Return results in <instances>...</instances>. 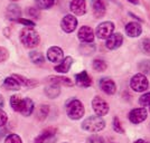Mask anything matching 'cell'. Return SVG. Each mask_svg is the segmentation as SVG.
Returning <instances> with one entry per match:
<instances>
[{
    "instance_id": "obj_1",
    "label": "cell",
    "mask_w": 150,
    "mask_h": 143,
    "mask_svg": "<svg viewBox=\"0 0 150 143\" xmlns=\"http://www.w3.org/2000/svg\"><path fill=\"white\" fill-rule=\"evenodd\" d=\"M19 38H20L21 44L27 48H35V47H37L39 42H40L38 32L35 29H33L31 27L24 28L20 31Z\"/></svg>"
},
{
    "instance_id": "obj_2",
    "label": "cell",
    "mask_w": 150,
    "mask_h": 143,
    "mask_svg": "<svg viewBox=\"0 0 150 143\" xmlns=\"http://www.w3.org/2000/svg\"><path fill=\"white\" fill-rule=\"evenodd\" d=\"M84 105L81 101L72 99L66 103V114L71 120H80L84 115Z\"/></svg>"
},
{
    "instance_id": "obj_3",
    "label": "cell",
    "mask_w": 150,
    "mask_h": 143,
    "mask_svg": "<svg viewBox=\"0 0 150 143\" xmlns=\"http://www.w3.org/2000/svg\"><path fill=\"white\" fill-rule=\"evenodd\" d=\"M83 130L91 132V133H98L105 128V121L102 118V116H90L85 118L82 123Z\"/></svg>"
},
{
    "instance_id": "obj_4",
    "label": "cell",
    "mask_w": 150,
    "mask_h": 143,
    "mask_svg": "<svg viewBox=\"0 0 150 143\" xmlns=\"http://www.w3.org/2000/svg\"><path fill=\"white\" fill-rule=\"evenodd\" d=\"M130 86L134 92H144L149 87V81L146 75L138 73L134 76H132L131 81H130Z\"/></svg>"
},
{
    "instance_id": "obj_5",
    "label": "cell",
    "mask_w": 150,
    "mask_h": 143,
    "mask_svg": "<svg viewBox=\"0 0 150 143\" xmlns=\"http://www.w3.org/2000/svg\"><path fill=\"white\" fill-rule=\"evenodd\" d=\"M114 31V24L111 21H104L96 27L95 35L100 39H106L109 36H111Z\"/></svg>"
},
{
    "instance_id": "obj_6",
    "label": "cell",
    "mask_w": 150,
    "mask_h": 143,
    "mask_svg": "<svg viewBox=\"0 0 150 143\" xmlns=\"http://www.w3.org/2000/svg\"><path fill=\"white\" fill-rule=\"evenodd\" d=\"M92 107L98 116H104L109 113V104L100 96H95L93 99Z\"/></svg>"
},
{
    "instance_id": "obj_7",
    "label": "cell",
    "mask_w": 150,
    "mask_h": 143,
    "mask_svg": "<svg viewBox=\"0 0 150 143\" xmlns=\"http://www.w3.org/2000/svg\"><path fill=\"white\" fill-rule=\"evenodd\" d=\"M148 116L147 110L144 107H138V108H133L131 112L129 113V120L133 124H140L142 123L144 120Z\"/></svg>"
},
{
    "instance_id": "obj_8",
    "label": "cell",
    "mask_w": 150,
    "mask_h": 143,
    "mask_svg": "<svg viewBox=\"0 0 150 143\" xmlns=\"http://www.w3.org/2000/svg\"><path fill=\"white\" fill-rule=\"evenodd\" d=\"M55 141H56V129L53 128L44 130L35 139V143H54Z\"/></svg>"
},
{
    "instance_id": "obj_9",
    "label": "cell",
    "mask_w": 150,
    "mask_h": 143,
    "mask_svg": "<svg viewBox=\"0 0 150 143\" xmlns=\"http://www.w3.org/2000/svg\"><path fill=\"white\" fill-rule=\"evenodd\" d=\"M123 44V36L120 32H113L111 36L106 38L105 46L108 49L114 50L118 49L119 47H121V45Z\"/></svg>"
},
{
    "instance_id": "obj_10",
    "label": "cell",
    "mask_w": 150,
    "mask_h": 143,
    "mask_svg": "<svg viewBox=\"0 0 150 143\" xmlns=\"http://www.w3.org/2000/svg\"><path fill=\"white\" fill-rule=\"evenodd\" d=\"M61 27L65 32H73L77 27V19L73 15H66L61 21Z\"/></svg>"
},
{
    "instance_id": "obj_11",
    "label": "cell",
    "mask_w": 150,
    "mask_h": 143,
    "mask_svg": "<svg viewBox=\"0 0 150 143\" xmlns=\"http://www.w3.org/2000/svg\"><path fill=\"white\" fill-rule=\"evenodd\" d=\"M77 37L82 43H93L94 40V31L88 26H83L80 28L77 32Z\"/></svg>"
},
{
    "instance_id": "obj_12",
    "label": "cell",
    "mask_w": 150,
    "mask_h": 143,
    "mask_svg": "<svg viewBox=\"0 0 150 143\" xmlns=\"http://www.w3.org/2000/svg\"><path fill=\"white\" fill-rule=\"evenodd\" d=\"M47 59L52 63H59L62 62V59L64 58V53H63L62 48L57 47V46H52L50 48L47 50Z\"/></svg>"
},
{
    "instance_id": "obj_13",
    "label": "cell",
    "mask_w": 150,
    "mask_h": 143,
    "mask_svg": "<svg viewBox=\"0 0 150 143\" xmlns=\"http://www.w3.org/2000/svg\"><path fill=\"white\" fill-rule=\"evenodd\" d=\"M100 88L108 95H113L117 91V85L113 80L109 77H103L100 80Z\"/></svg>"
},
{
    "instance_id": "obj_14",
    "label": "cell",
    "mask_w": 150,
    "mask_h": 143,
    "mask_svg": "<svg viewBox=\"0 0 150 143\" xmlns=\"http://www.w3.org/2000/svg\"><path fill=\"white\" fill-rule=\"evenodd\" d=\"M71 11L76 16H83L86 13V2L85 0H72L71 5Z\"/></svg>"
},
{
    "instance_id": "obj_15",
    "label": "cell",
    "mask_w": 150,
    "mask_h": 143,
    "mask_svg": "<svg viewBox=\"0 0 150 143\" xmlns=\"http://www.w3.org/2000/svg\"><path fill=\"white\" fill-rule=\"evenodd\" d=\"M75 83L77 86L81 87H90L92 85V80L88 74V72L83 70L81 73L75 75Z\"/></svg>"
},
{
    "instance_id": "obj_16",
    "label": "cell",
    "mask_w": 150,
    "mask_h": 143,
    "mask_svg": "<svg viewBox=\"0 0 150 143\" xmlns=\"http://www.w3.org/2000/svg\"><path fill=\"white\" fill-rule=\"evenodd\" d=\"M92 9L95 15V17L101 18L105 15L106 4L104 0H92Z\"/></svg>"
},
{
    "instance_id": "obj_17",
    "label": "cell",
    "mask_w": 150,
    "mask_h": 143,
    "mask_svg": "<svg viewBox=\"0 0 150 143\" xmlns=\"http://www.w3.org/2000/svg\"><path fill=\"white\" fill-rule=\"evenodd\" d=\"M125 32H127V35L129 37H139L141 35V32H142V27H141L140 24L132 21V23L127 24V26H125Z\"/></svg>"
},
{
    "instance_id": "obj_18",
    "label": "cell",
    "mask_w": 150,
    "mask_h": 143,
    "mask_svg": "<svg viewBox=\"0 0 150 143\" xmlns=\"http://www.w3.org/2000/svg\"><path fill=\"white\" fill-rule=\"evenodd\" d=\"M34 108H35V105H34V102L30 100V99H23V102H21V107H20V112L24 116H29L31 113L34 112Z\"/></svg>"
},
{
    "instance_id": "obj_19",
    "label": "cell",
    "mask_w": 150,
    "mask_h": 143,
    "mask_svg": "<svg viewBox=\"0 0 150 143\" xmlns=\"http://www.w3.org/2000/svg\"><path fill=\"white\" fill-rule=\"evenodd\" d=\"M72 64H73V58L71 56H67L65 57V58H63L62 62H59V64L55 66V70L58 72V73H63V74H65V73H67L71 68V66H72Z\"/></svg>"
},
{
    "instance_id": "obj_20",
    "label": "cell",
    "mask_w": 150,
    "mask_h": 143,
    "mask_svg": "<svg viewBox=\"0 0 150 143\" xmlns=\"http://www.w3.org/2000/svg\"><path fill=\"white\" fill-rule=\"evenodd\" d=\"M7 17L10 19V20H17L18 18H20V15H21V9L20 7L17 6L16 4H11L9 5L7 8Z\"/></svg>"
},
{
    "instance_id": "obj_21",
    "label": "cell",
    "mask_w": 150,
    "mask_h": 143,
    "mask_svg": "<svg viewBox=\"0 0 150 143\" xmlns=\"http://www.w3.org/2000/svg\"><path fill=\"white\" fill-rule=\"evenodd\" d=\"M48 82L52 84H56V85H65V86H73V82L67 77H63V76H50Z\"/></svg>"
},
{
    "instance_id": "obj_22",
    "label": "cell",
    "mask_w": 150,
    "mask_h": 143,
    "mask_svg": "<svg viewBox=\"0 0 150 143\" xmlns=\"http://www.w3.org/2000/svg\"><path fill=\"white\" fill-rule=\"evenodd\" d=\"M45 94L50 97V99H55L61 94V87L56 84H50V86L45 88Z\"/></svg>"
},
{
    "instance_id": "obj_23",
    "label": "cell",
    "mask_w": 150,
    "mask_h": 143,
    "mask_svg": "<svg viewBox=\"0 0 150 143\" xmlns=\"http://www.w3.org/2000/svg\"><path fill=\"white\" fill-rule=\"evenodd\" d=\"M4 86L6 87L7 89H11V91H18L20 88V84L18 83V81L11 76V77H7L5 82H4Z\"/></svg>"
},
{
    "instance_id": "obj_24",
    "label": "cell",
    "mask_w": 150,
    "mask_h": 143,
    "mask_svg": "<svg viewBox=\"0 0 150 143\" xmlns=\"http://www.w3.org/2000/svg\"><path fill=\"white\" fill-rule=\"evenodd\" d=\"M21 102H23V99H21L20 96H18V95H13V96L10 97V105H11L13 111L20 112Z\"/></svg>"
},
{
    "instance_id": "obj_25",
    "label": "cell",
    "mask_w": 150,
    "mask_h": 143,
    "mask_svg": "<svg viewBox=\"0 0 150 143\" xmlns=\"http://www.w3.org/2000/svg\"><path fill=\"white\" fill-rule=\"evenodd\" d=\"M13 77L18 81V83L20 85H24V86H27V87H34L35 85H37V82L35 81H31V80H27L25 77H23V76H20V75H13Z\"/></svg>"
},
{
    "instance_id": "obj_26",
    "label": "cell",
    "mask_w": 150,
    "mask_h": 143,
    "mask_svg": "<svg viewBox=\"0 0 150 143\" xmlns=\"http://www.w3.org/2000/svg\"><path fill=\"white\" fill-rule=\"evenodd\" d=\"M29 57H30V61L34 64H43L45 62V57L44 55L42 54V53H39V51H31L30 54H29Z\"/></svg>"
},
{
    "instance_id": "obj_27",
    "label": "cell",
    "mask_w": 150,
    "mask_h": 143,
    "mask_svg": "<svg viewBox=\"0 0 150 143\" xmlns=\"http://www.w3.org/2000/svg\"><path fill=\"white\" fill-rule=\"evenodd\" d=\"M138 67L140 69L141 74H144V75L150 74V61L149 59H144L142 62H140L138 64Z\"/></svg>"
},
{
    "instance_id": "obj_28",
    "label": "cell",
    "mask_w": 150,
    "mask_h": 143,
    "mask_svg": "<svg viewBox=\"0 0 150 143\" xmlns=\"http://www.w3.org/2000/svg\"><path fill=\"white\" fill-rule=\"evenodd\" d=\"M48 113H50V107H48V106L40 105L37 110V118H39L40 121H43V120H45V118H47Z\"/></svg>"
},
{
    "instance_id": "obj_29",
    "label": "cell",
    "mask_w": 150,
    "mask_h": 143,
    "mask_svg": "<svg viewBox=\"0 0 150 143\" xmlns=\"http://www.w3.org/2000/svg\"><path fill=\"white\" fill-rule=\"evenodd\" d=\"M35 2L39 9H50L54 5L55 0H35Z\"/></svg>"
},
{
    "instance_id": "obj_30",
    "label": "cell",
    "mask_w": 150,
    "mask_h": 143,
    "mask_svg": "<svg viewBox=\"0 0 150 143\" xmlns=\"http://www.w3.org/2000/svg\"><path fill=\"white\" fill-rule=\"evenodd\" d=\"M95 50V46L92 43H84V45L81 46V53L84 55H91Z\"/></svg>"
},
{
    "instance_id": "obj_31",
    "label": "cell",
    "mask_w": 150,
    "mask_h": 143,
    "mask_svg": "<svg viewBox=\"0 0 150 143\" xmlns=\"http://www.w3.org/2000/svg\"><path fill=\"white\" fill-rule=\"evenodd\" d=\"M92 66L96 72H104L106 69V63L102 59H95V61H93Z\"/></svg>"
},
{
    "instance_id": "obj_32",
    "label": "cell",
    "mask_w": 150,
    "mask_h": 143,
    "mask_svg": "<svg viewBox=\"0 0 150 143\" xmlns=\"http://www.w3.org/2000/svg\"><path fill=\"white\" fill-rule=\"evenodd\" d=\"M139 103L142 107L150 106V92H147L144 95H141L140 99H139Z\"/></svg>"
},
{
    "instance_id": "obj_33",
    "label": "cell",
    "mask_w": 150,
    "mask_h": 143,
    "mask_svg": "<svg viewBox=\"0 0 150 143\" xmlns=\"http://www.w3.org/2000/svg\"><path fill=\"white\" fill-rule=\"evenodd\" d=\"M113 130L115 131L117 133H123L125 130H123V128H122V124H121V122H120V120L117 116L113 118Z\"/></svg>"
},
{
    "instance_id": "obj_34",
    "label": "cell",
    "mask_w": 150,
    "mask_h": 143,
    "mask_svg": "<svg viewBox=\"0 0 150 143\" xmlns=\"http://www.w3.org/2000/svg\"><path fill=\"white\" fill-rule=\"evenodd\" d=\"M5 143H23V141L17 134H9V135H7Z\"/></svg>"
},
{
    "instance_id": "obj_35",
    "label": "cell",
    "mask_w": 150,
    "mask_h": 143,
    "mask_svg": "<svg viewBox=\"0 0 150 143\" xmlns=\"http://www.w3.org/2000/svg\"><path fill=\"white\" fill-rule=\"evenodd\" d=\"M88 143H104V140L103 137H101L100 135H96V134H93L88 139Z\"/></svg>"
},
{
    "instance_id": "obj_36",
    "label": "cell",
    "mask_w": 150,
    "mask_h": 143,
    "mask_svg": "<svg viewBox=\"0 0 150 143\" xmlns=\"http://www.w3.org/2000/svg\"><path fill=\"white\" fill-rule=\"evenodd\" d=\"M141 48L144 50L146 54H149L150 55V39L146 38L142 40V44H141Z\"/></svg>"
},
{
    "instance_id": "obj_37",
    "label": "cell",
    "mask_w": 150,
    "mask_h": 143,
    "mask_svg": "<svg viewBox=\"0 0 150 143\" xmlns=\"http://www.w3.org/2000/svg\"><path fill=\"white\" fill-rule=\"evenodd\" d=\"M8 57H9V51L5 47H0V63L5 62Z\"/></svg>"
},
{
    "instance_id": "obj_38",
    "label": "cell",
    "mask_w": 150,
    "mask_h": 143,
    "mask_svg": "<svg viewBox=\"0 0 150 143\" xmlns=\"http://www.w3.org/2000/svg\"><path fill=\"white\" fill-rule=\"evenodd\" d=\"M26 13H27L28 16H30L33 18H39V13H38V10L36 8H28L26 10Z\"/></svg>"
},
{
    "instance_id": "obj_39",
    "label": "cell",
    "mask_w": 150,
    "mask_h": 143,
    "mask_svg": "<svg viewBox=\"0 0 150 143\" xmlns=\"http://www.w3.org/2000/svg\"><path fill=\"white\" fill-rule=\"evenodd\" d=\"M17 23L19 24H21V25L24 26H27V27H34L35 24H34V21H31V20H28V19H24V18H18L16 20Z\"/></svg>"
},
{
    "instance_id": "obj_40",
    "label": "cell",
    "mask_w": 150,
    "mask_h": 143,
    "mask_svg": "<svg viewBox=\"0 0 150 143\" xmlns=\"http://www.w3.org/2000/svg\"><path fill=\"white\" fill-rule=\"evenodd\" d=\"M7 121H8V116H7L6 112L0 110V128H2L4 125L6 124Z\"/></svg>"
},
{
    "instance_id": "obj_41",
    "label": "cell",
    "mask_w": 150,
    "mask_h": 143,
    "mask_svg": "<svg viewBox=\"0 0 150 143\" xmlns=\"http://www.w3.org/2000/svg\"><path fill=\"white\" fill-rule=\"evenodd\" d=\"M134 143H147L144 140H141V139H139V140H137V141H134Z\"/></svg>"
},
{
    "instance_id": "obj_42",
    "label": "cell",
    "mask_w": 150,
    "mask_h": 143,
    "mask_svg": "<svg viewBox=\"0 0 150 143\" xmlns=\"http://www.w3.org/2000/svg\"><path fill=\"white\" fill-rule=\"evenodd\" d=\"M128 1H130L132 4H138V0H128Z\"/></svg>"
},
{
    "instance_id": "obj_43",
    "label": "cell",
    "mask_w": 150,
    "mask_h": 143,
    "mask_svg": "<svg viewBox=\"0 0 150 143\" xmlns=\"http://www.w3.org/2000/svg\"><path fill=\"white\" fill-rule=\"evenodd\" d=\"M11 1H17V0H11Z\"/></svg>"
}]
</instances>
